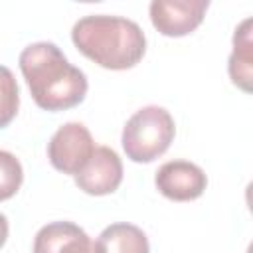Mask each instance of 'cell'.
Here are the masks:
<instances>
[{
  "label": "cell",
  "mask_w": 253,
  "mask_h": 253,
  "mask_svg": "<svg viewBox=\"0 0 253 253\" xmlns=\"http://www.w3.org/2000/svg\"><path fill=\"white\" fill-rule=\"evenodd\" d=\"M20 69L36 105L43 111H67L87 95L85 73L71 65L51 42H38L20 53Z\"/></svg>",
  "instance_id": "cell-1"
},
{
  "label": "cell",
  "mask_w": 253,
  "mask_h": 253,
  "mask_svg": "<svg viewBox=\"0 0 253 253\" xmlns=\"http://www.w3.org/2000/svg\"><path fill=\"white\" fill-rule=\"evenodd\" d=\"M75 47L105 69H130L146 51V36L128 18L91 14L75 22L71 30Z\"/></svg>",
  "instance_id": "cell-2"
},
{
  "label": "cell",
  "mask_w": 253,
  "mask_h": 253,
  "mask_svg": "<svg viewBox=\"0 0 253 253\" xmlns=\"http://www.w3.org/2000/svg\"><path fill=\"white\" fill-rule=\"evenodd\" d=\"M176 134L172 115L158 105L138 109L123 128V148L132 162H152L162 156Z\"/></svg>",
  "instance_id": "cell-3"
},
{
  "label": "cell",
  "mask_w": 253,
  "mask_h": 253,
  "mask_svg": "<svg viewBox=\"0 0 253 253\" xmlns=\"http://www.w3.org/2000/svg\"><path fill=\"white\" fill-rule=\"evenodd\" d=\"M95 150L89 128L81 123H65L47 142V158L51 166L63 174H79Z\"/></svg>",
  "instance_id": "cell-4"
},
{
  "label": "cell",
  "mask_w": 253,
  "mask_h": 253,
  "mask_svg": "<svg viewBox=\"0 0 253 253\" xmlns=\"http://www.w3.org/2000/svg\"><path fill=\"white\" fill-rule=\"evenodd\" d=\"M210 8L208 0H154L148 6L152 26L168 38L192 34Z\"/></svg>",
  "instance_id": "cell-5"
},
{
  "label": "cell",
  "mask_w": 253,
  "mask_h": 253,
  "mask_svg": "<svg viewBox=\"0 0 253 253\" xmlns=\"http://www.w3.org/2000/svg\"><path fill=\"white\" fill-rule=\"evenodd\" d=\"M154 184L164 198L174 202H190L206 192L208 178L206 172L194 162L170 160L158 168Z\"/></svg>",
  "instance_id": "cell-6"
},
{
  "label": "cell",
  "mask_w": 253,
  "mask_h": 253,
  "mask_svg": "<svg viewBox=\"0 0 253 253\" xmlns=\"http://www.w3.org/2000/svg\"><path fill=\"white\" fill-rule=\"evenodd\" d=\"M123 182V162L109 146H95L89 162L75 174V184L89 196L113 194Z\"/></svg>",
  "instance_id": "cell-7"
},
{
  "label": "cell",
  "mask_w": 253,
  "mask_h": 253,
  "mask_svg": "<svg viewBox=\"0 0 253 253\" xmlns=\"http://www.w3.org/2000/svg\"><path fill=\"white\" fill-rule=\"evenodd\" d=\"M34 253H95V243L73 221H51L36 233Z\"/></svg>",
  "instance_id": "cell-8"
},
{
  "label": "cell",
  "mask_w": 253,
  "mask_h": 253,
  "mask_svg": "<svg viewBox=\"0 0 253 253\" xmlns=\"http://www.w3.org/2000/svg\"><path fill=\"white\" fill-rule=\"evenodd\" d=\"M95 253H150V245L140 227L119 221L101 231L95 241Z\"/></svg>",
  "instance_id": "cell-9"
},
{
  "label": "cell",
  "mask_w": 253,
  "mask_h": 253,
  "mask_svg": "<svg viewBox=\"0 0 253 253\" xmlns=\"http://www.w3.org/2000/svg\"><path fill=\"white\" fill-rule=\"evenodd\" d=\"M251 18L243 20L233 36V51L229 55V77L245 93H251L253 79V55H251Z\"/></svg>",
  "instance_id": "cell-10"
},
{
  "label": "cell",
  "mask_w": 253,
  "mask_h": 253,
  "mask_svg": "<svg viewBox=\"0 0 253 253\" xmlns=\"http://www.w3.org/2000/svg\"><path fill=\"white\" fill-rule=\"evenodd\" d=\"M20 107V91L14 73L6 67L0 65V128L8 126L14 117L18 115Z\"/></svg>",
  "instance_id": "cell-11"
},
{
  "label": "cell",
  "mask_w": 253,
  "mask_h": 253,
  "mask_svg": "<svg viewBox=\"0 0 253 253\" xmlns=\"http://www.w3.org/2000/svg\"><path fill=\"white\" fill-rule=\"evenodd\" d=\"M24 170L20 160L8 150H0V202L10 200L20 190Z\"/></svg>",
  "instance_id": "cell-12"
},
{
  "label": "cell",
  "mask_w": 253,
  "mask_h": 253,
  "mask_svg": "<svg viewBox=\"0 0 253 253\" xmlns=\"http://www.w3.org/2000/svg\"><path fill=\"white\" fill-rule=\"evenodd\" d=\"M6 239H8V219L4 213H0V249L4 247Z\"/></svg>",
  "instance_id": "cell-13"
}]
</instances>
